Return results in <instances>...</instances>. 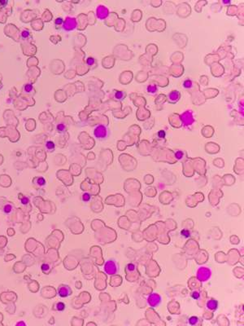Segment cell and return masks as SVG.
<instances>
[{
	"mask_svg": "<svg viewBox=\"0 0 244 326\" xmlns=\"http://www.w3.org/2000/svg\"><path fill=\"white\" fill-rule=\"evenodd\" d=\"M104 270L109 276L117 275L120 272V266L116 260L111 258V259H108L105 262Z\"/></svg>",
	"mask_w": 244,
	"mask_h": 326,
	"instance_id": "1",
	"label": "cell"
},
{
	"mask_svg": "<svg viewBox=\"0 0 244 326\" xmlns=\"http://www.w3.org/2000/svg\"><path fill=\"white\" fill-rule=\"evenodd\" d=\"M196 277L197 279L201 282L208 281L211 277V270L208 267H200L197 270Z\"/></svg>",
	"mask_w": 244,
	"mask_h": 326,
	"instance_id": "2",
	"label": "cell"
},
{
	"mask_svg": "<svg viewBox=\"0 0 244 326\" xmlns=\"http://www.w3.org/2000/svg\"><path fill=\"white\" fill-rule=\"evenodd\" d=\"M94 135L96 139L98 140H106L107 138L109 136V131L107 129V127H104L103 125H99L98 127H96V128L94 131Z\"/></svg>",
	"mask_w": 244,
	"mask_h": 326,
	"instance_id": "3",
	"label": "cell"
},
{
	"mask_svg": "<svg viewBox=\"0 0 244 326\" xmlns=\"http://www.w3.org/2000/svg\"><path fill=\"white\" fill-rule=\"evenodd\" d=\"M147 304L152 308L157 307L162 302V297L157 293H152L147 297Z\"/></svg>",
	"mask_w": 244,
	"mask_h": 326,
	"instance_id": "4",
	"label": "cell"
},
{
	"mask_svg": "<svg viewBox=\"0 0 244 326\" xmlns=\"http://www.w3.org/2000/svg\"><path fill=\"white\" fill-rule=\"evenodd\" d=\"M72 289L67 284H60L58 288V293L61 298H67L72 294Z\"/></svg>",
	"mask_w": 244,
	"mask_h": 326,
	"instance_id": "5",
	"label": "cell"
},
{
	"mask_svg": "<svg viewBox=\"0 0 244 326\" xmlns=\"http://www.w3.org/2000/svg\"><path fill=\"white\" fill-rule=\"evenodd\" d=\"M76 26V21L74 18H67L65 22H64V29H66V30H71V29H73Z\"/></svg>",
	"mask_w": 244,
	"mask_h": 326,
	"instance_id": "6",
	"label": "cell"
},
{
	"mask_svg": "<svg viewBox=\"0 0 244 326\" xmlns=\"http://www.w3.org/2000/svg\"><path fill=\"white\" fill-rule=\"evenodd\" d=\"M207 308L210 311H216L217 308H218V302H217L216 299L214 298H211L210 300H208L207 302Z\"/></svg>",
	"mask_w": 244,
	"mask_h": 326,
	"instance_id": "7",
	"label": "cell"
},
{
	"mask_svg": "<svg viewBox=\"0 0 244 326\" xmlns=\"http://www.w3.org/2000/svg\"><path fill=\"white\" fill-rule=\"evenodd\" d=\"M113 96L116 100L121 101L126 97V93L125 92H123V91H115Z\"/></svg>",
	"mask_w": 244,
	"mask_h": 326,
	"instance_id": "8",
	"label": "cell"
},
{
	"mask_svg": "<svg viewBox=\"0 0 244 326\" xmlns=\"http://www.w3.org/2000/svg\"><path fill=\"white\" fill-rule=\"evenodd\" d=\"M45 148H46V150L48 152H53L55 151V143L53 142V141H51V140H48V141H46V143H45Z\"/></svg>",
	"mask_w": 244,
	"mask_h": 326,
	"instance_id": "9",
	"label": "cell"
},
{
	"mask_svg": "<svg viewBox=\"0 0 244 326\" xmlns=\"http://www.w3.org/2000/svg\"><path fill=\"white\" fill-rule=\"evenodd\" d=\"M179 97H180V94H179V92H177V91H173V92L170 93L169 95V102H171L173 99H176L175 100L177 101L178 99H179Z\"/></svg>",
	"mask_w": 244,
	"mask_h": 326,
	"instance_id": "10",
	"label": "cell"
},
{
	"mask_svg": "<svg viewBox=\"0 0 244 326\" xmlns=\"http://www.w3.org/2000/svg\"><path fill=\"white\" fill-rule=\"evenodd\" d=\"M65 307H66V306H65V304H64V302H57V303H55L54 309L58 311V312H63V311L65 310Z\"/></svg>",
	"mask_w": 244,
	"mask_h": 326,
	"instance_id": "11",
	"label": "cell"
},
{
	"mask_svg": "<svg viewBox=\"0 0 244 326\" xmlns=\"http://www.w3.org/2000/svg\"><path fill=\"white\" fill-rule=\"evenodd\" d=\"M13 210H14V206L11 204H10V203L6 204L3 206V212L5 214H11L13 211Z\"/></svg>",
	"mask_w": 244,
	"mask_h": 326,
	"instance_id": "12",
	"label": "cell"
},
{
	"mask_svg": "<svg viewBox=\"0 0 244 326\" xmlns=\"http://www.w3.org/2000/svg\"><path fill=\"white\" fill-rule=\"evenodd\" d=\"M199 322H200V320L195 316H193L189 318V324L190 325H197L199 324Z\"/></svg>",
	"mask_w": 244,
	"mask_h": 326,
	"instance_id": "13",
	"label": "cell"
},
{
	"mask_svg": "<svg viewBox=\"0 0 244 326\" xmlns=\"http://www.w3.org/2000/svg\"><path fill=\"white\" fill-rule=\"evenodd\" d=\"M56 130L59 133H64V132L67 131V127H65V125H64V123H60V124L57 125Z\"/></svg>",
	"mask_w": 244,
	"mask_h": 326,
	"instance_id": "14",
	"label": "cell"
},
{
	"mask_svg": "<svg viewBox=\"0 0 244 326\" xmlns=\"http://www.w3.org/2000/svg\"><path fill=\"white\" fill-rule=\"evenodd\" d=\"M181 236H183L184 238H189V237H190L191 236V233H190V232L188 230V229H182V230L181 231Z\"/></svg>",
	"mask_w": 244,
	"mask_h": 326,
	"instance_id": "15",
	"label": "cell"
},
{
	"mask_svg": "<svg viewBox=\"0 0 244 326\" xmlns=\"http://www.w3.org/2000/svg\"><path fill=\"white\" fill-rule=\"evenodd\" d=\"M41 268H42V271L44 272V273H46V274H47V273H49L50 272V271H51V267H50V265L48 263H43L42 266H41Z\"/></svg>",
	"mask_w": 244,
	"mask_h": 326,
	"instance_id": "16",
	"label": "cell"
},
{
	"mask_svg": "<svg viewBox=\"0 0 244 326\" xmlns=\"http://www.w3.org/2000/svg\"><path fill=\"white\" fill-rule=\"evenodd\" d=\"M81 200L84 202H89L91 200V195L89 192H85L81 196Z\"/></svg>",
	"mask_w": 244,
	"mask_h": 326,
	"instance_id": "17",
	"label": "cell"
},
{
	"mask_svg": "<svg viewBox=\"0 0 244 326\" xmlns=\"http://www.w3.org/2000/svg\"><path fill=\"white\" fill-rule=\"evenodd\" d=\"M190 296H191V298L195 299V300H199V299L200 298V293H199V291H197V290H195V291L191 292Z\"/></svg>",
	"mask_w": 244,
	"mask_h": 326,
	"instance_id": "18",
	"label": "cell"
},
{
	"mask_svg": "<svg viewBox=\"0 0 244 326\" xmlns=\"http://www.w3.org/2000/svg\"><path fill=\"white\" fill-rule=\"evenodd\" d=\"M24 90H25L27 93H30V92H32V91L34 90L33 85L30 84V83H27V84H25V86H24Z\"/></svg>",
	"mask_w": 244,
	"mask_h": 326,
	"instance_id": "19",
	"label": "cell"
},
{
	"mask_svg": "<svg viewBox=\"0 0 244 326\" xmlns=\"http://www.w3.org/2000/svg\"><path fill=\"white\" fill-rule=\"evenodd\" d=\"M29 35H30V33H29V31L28 30V29H25V30H23L21 32V36H22L23 39H27Z\"/></svg>",
	"mask_w": 244,
	"mask_h": 326,
	"instance_id": "20",
	"label": "cell"
},
{
	"mask_svg": "<svg viewBox=\"0 0 244 326\" xmlns=\"http://www.w3.org/2000/svg\"><path fill=\"white\" fill-rule=\"evenodd\" d=\"M95 58H93V57H89V58H87V60H86V64H87L89 66L93 65V64H95Z\"/></svg>",
	"mask_w": 244,
	"mask_h": 326,
	"instance_id": "21",
	"label": "cell"
},
{
	"mask_svg": "<svg viewBox=\"0 0 244 326\" xmlns=\"http://www.w3.org/2000/svg\"><path fill=\"white\" fill-rule=\"evenodd\" d=\"M175 157H176V158H177V159H178V160L182 159V157H183V152H182L181 151H180V150H178L177 152H176V153H175Z\"/></svg>",
	"mask_w": 244,
	"mask_h": 326,
	"instance_id": "22",
	"label": "cell"
},
{
	"mask_svg": "<svg viewBox=\"0 0 244 326\" xmlns=\"http://www.w3.org/2000/svg\"><path fill=\"white\" fill-rule=\"evenodd\" d=\"M37 184L39 185V186H44V185H46V180H44L43 178H37Z\"/></svg>",
	"mask_w": 244,
	"mask_h": 326,
	"instance_id": "23",
	"label": "cell"
},
{
	"mask_svg": "<svg viewBox=\"0 0 244 326\" xmlns=\"http://www.w3.org/2000/svg\"><path fill=\"white\" fill-rule=\"evenodd\" d=\"M157 136H158L159 138H160V139H164V138L165 137V136H166V133H165V131H164L160 130L157 133Z\"/></svg>",
	"mask_w": 244,
	"mask_h": 326,
	"instance_id": "24",
	"label": "cell"
},
{
	"mask_svg": "<svg viewBox=\"0 0 244 326\" xmlns=\"http://www.w3.org/2000/svg\"><path fill=\"white\" fill-rule=\"evenodd\" d=\"M20 201H21V203L23 204V205H28L29 204V198L28 197H25V196H24V197H22V198H20Z\"/></svg>",
	"mask_w": 244,
	"mask_h": 326,
	"instance_id": "25",
	"label": "cell"
},
{
	"mask_svg": "<svg viewBox=\"0 0 244 326\" xmlns=\"http://www.w3.org/2000/svg\"><path fill=\"white\" fill-rule=\"evenodd\" d=\"M191 84H192V83L190 80H186V81L184 82V87L186 88H190V87H191Z\"/></svg>",
	"mask_w": 244,
	"mask_h": 326,
	"instance_id": "26",
	"label": "cell"
},
{
	"mask_svg": "<svg viewBox=\"0 0 244 326\" xmlns=\"http://www.w3.org/2000/svg\"><path fill=\"white\" fill-rule=\"evenodd\" d=\"M64 20L61 18V17H59V18H56V20H55V25H61L63 24Z\"/></svg>",
	"mask_w": 244,
	"mask_h": 326,
	"instance_id": "27",
	"label": "cell"
},
{
	"mask_svg": "<svg viewBox=\"0 0 244 326\" xmlns=\"http://www.w3.org/2000/svg\"><path fill=\"white\" fill-rule=\"evenodd\" d=\"M7 2H8L6 1V0H1V1H0V5H1V6H4V5L7 4Z\"/></svg>",
	"mask_w": 244,
	"mask_h": 326,
	"instance_id": "28",
	"label": "cell"
}]
</instances>
